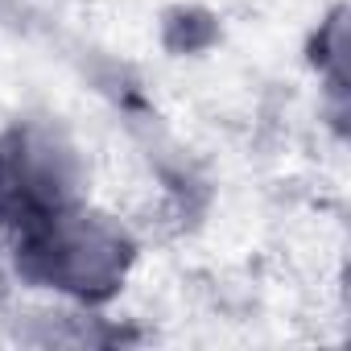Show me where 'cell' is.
I'll return each instance as SVG.
<instances>
[{"instance_id": "6da1fadb", "label": "cell", "mask_w": 351, "mask_h": 351, "mask_svg": "<svg viewBox=\"0 0 351 351\" xmlns=\"http://www.w3.org/2000/svg\"><path fill=\"white\" fill-rule=\"evenodd\" d=\"M132 265V240L95 211H62L50 223L34 228L17 244L21 277L75 293L83 302H104L120 289Z\"/></svg>"}, {"instance_id": "7a4b0ae2", "label": "cell", "mask_w": 351, "mask_h": 351, "mask_svg": "<svg viewBox=\"0 0 351 351\" xmlns=\"http://www.w3.org/2000/svg\"><path fill=\"white\" fill-rule=\"evenodd\" d=\"M83 169L66 136L42 120L0 136V228L34 232L79 203Z\"/></svg>"}]
</instances>
